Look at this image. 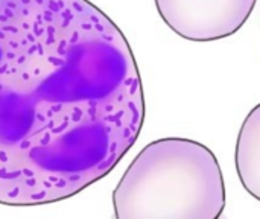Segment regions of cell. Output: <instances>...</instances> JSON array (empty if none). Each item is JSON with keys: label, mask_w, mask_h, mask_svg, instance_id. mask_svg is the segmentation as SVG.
<instances>
[{"label": "cell", "mask_w": 260, "mask_h": 219, "mask_svg": "<svg viewBox=\"0 0 260 219\" xmlns=\"http://www.w3.org/2000/svg\"><path fill=\"white\" fill-rule=\"evenodd\" d=\"M145 111L133 49L101 8L0 0V204H53L101 181Z\"/></svg>", "instance_id": "cell-1"}, {"label": "cell", "mask_w": 260, "mask_h": 219, "mask_svg": "<svg viewBox=\"0 0 260 219\" xmlns=\"http://www.w3.org/2000/svg\"><path fill=\"white\" fill-rule=\"evenodd\" d=\"M225 204L216 155L181 137L146 145L113 192L116 219H218Z\"/></svg>", "instance_id": "cell-2"}, {"label": "cell", "mask_w": 260, "mask_h": 219, "mask_svg": "<svg viewBox=\"0 0 260 219\" xmlns=\"http://www.w3.org/2000/svg\"><path fill=\"white\" fill-rule=\"evenodd\" d=\"M161 20L189 41H216L235 35L257 0H154Z\"/></svg>", "instance_id": "cell-3"}, {"label": "cell", "mask_w": 260, "mask_h": 219, "mask_svg": "<svg viewBox=\"0 0 260 219\" xmlns=\"http://www.w3.org/2000/svg\"><path fill=\"white\" fill-rule=\"evenodd\" d=\"M236 171L244 189L260 201V104L247 114L236 140Z\"/></svg>", "instance_id": "cell-4"}]
</instances>
